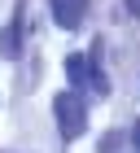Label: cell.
Returning a JSON list of instances; mask_svg holds the SVG:
<instances>
[{
  "mask_svg": "<svg viewBox=\"0 0 140 153\" xmlns=\"http://www.w3.org/2000/svg\"><path fill=\"white\" fill-rule=\"evenodd\" d=\"M53 118H57V131L66 140H79L88 131V109H83L79 92H57L53 96Z\"/></svg>",
  "mask_w": 140,
  "mask_h": 153,
  "instance_id": "1",
  "label": "cell"
},
{
  "mask_svg": "<svg viewBox=\"0 0 140 153\" xmlns=\"http://www.w3.org/2000/svg\"><path fill=\"white\" fill-rule=\"evenodd\" d=\"M18 53H22V4L13 9L9 26L0 31V57H4V61H13V57H18Z\"/></svg>",
  "mask_w": 140,
  "mask_h": 153,
  "instance_id": "2",
  "label": "cell"
},
{
  "mask_svg": "<svg viewBox=\"0 0 140 153\" xmlns=\"http://www.w3.org/2000/svg\"><path fill=\"white\" fill-rule=\"evenodd\" d=\"M83 13H88V0H53V22L61 31H74L83 22Z\"/></svg>",
  "mask_w": 140,
  "mask_h": 153,
  "instance_id": "3",
  "label": "cell"
},
{
  "mask_svg": "<svg viewBox=\"0 0 140 153\" xmlns=\"http://www.w3.org/2000/svg\"><path fill=\"white\" fill-rule=\"evenodd\" d=\"M66 79H70V92L88 88V53H70L66 57Z\"/></svg>",
  "mask_w": 140,
  "mask_h": 153,
  "instance_id": "4",
  "label": "cell"
},
{
  "mask_svg": "<svg viewBox=\"0 0 140 153\" xmlns=\"http://www.w3.org/2000/svg\"><path fill=\"white\" fill-rule=\"evenodd\" d=\"M131 140H136V149H140V118H136V127H131Z\"/></svg>",
  "mask_w": 140,
  "mask_h": 153,
  "instance_id": "5",
  "label": "cell"
},
{
  "mask_svg": "<svg viewBox=\"0 0 140 153\" xmlns=\"http://www.w3.org/2000/svg\"><path fill=\"white\" fill-rule=\"evenodd\" d=\"M127 4H131V9H136V13H140V0H127Z\"/></svg>",
  "mask_w": 140,
  "mask_h": 153,
  "instance_id": "6",
  "label": "cell"
}]
</instances>
